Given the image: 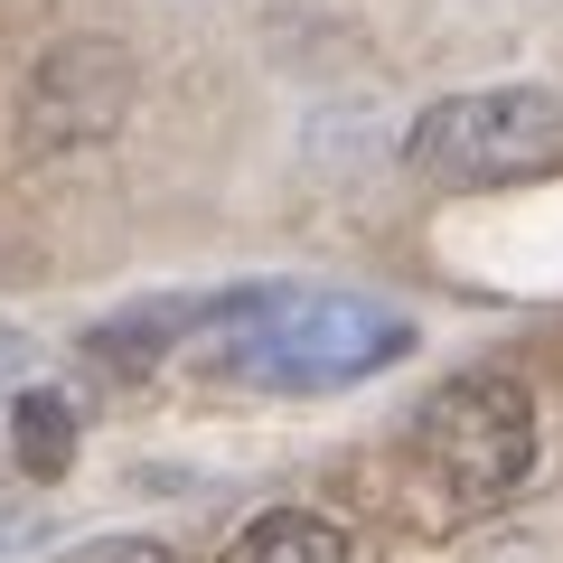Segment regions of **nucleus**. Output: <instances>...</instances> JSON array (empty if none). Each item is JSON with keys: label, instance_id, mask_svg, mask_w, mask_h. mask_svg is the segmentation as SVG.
I'll use <instances>...</instances> for the list:
<instances>
[{"label": "nucleus", "instance_id": "nucleus-1", "mask_svg": "<svg viewBox=\"0 0 563 563\" xmlns=\"http://www.w3.org/2000/svg\"><path fill=\"white\" fill-rule=\"evenodd\" d=\"M207 329V376L263 385V395H339V385L376 376L413 347V320L357 291H301V282H263V291H225L198 301Z\"/></svg>", "mask_w": 563, "mask_h": 563}, {"label": "nucleus", "instance_id": "nucleus-2", "mask_svg": "<svg viewBox=\"0 0 563 563\" xmlns=\"http://www.w3.org/2000/svg\"><path fill=\"white\" fill-rule=\"evenodd\" d=\"M413 461L422 479L442 488L451 507H498L526 488V470H536V395H526L517 376H498V366H479V376H451L442 395L413 413Z\"/></svg>", "mask_w": 563, "mask_h": 563}, {"label": "nucleus", "instance_id": "nucleus-3", "mask_svg": "<svg viewBox=\"0 0 563 563\" xmlns=\"http://www.w3.org/2000/svg\"><path fill=\"white\" fill-rule=\"evenodd\" d=\"M404 161L442 188H507L563 169V95L544 85H479V95H442L413 122Z\"/></svg>", "mask_w": 563, "mask_h": 563}, {"label": "nucleus", "instance_id": "nucleus-4", "mask_svg": "<svg viewBox=\"0 0 563 563\" xmlns=\"http://www.w3.org/2000/svg\"><path fill=\"white\" fill-rule=\"evenodd\" d=\"M225 563H347V526L320 507H273L225 544Z\"/></svg>", "mask_w": 563, "mask_h": 563}, {"label": "nucleus", "instance_id": "nucleus-5", "mask_svg": "<svg viewBox=\"0 0 563 563\" xmlns=\"http://www.w3.org/2000/svg\"><path fill=\"white\" fill-rule=\"evenodd\" d=\"M66 451H76V413H66V395H20V461L38 470V479H57Z\"/></svg>", "mask_w": 563, "mask_h": 563}, {"label": "nucleus", "instance_id": "nucleus-6", "mask_svg": "<svg viewBox=\"0 0 563 563\" xmlns=\"http://www.w3.org/2000/svg\"><path fill=\"white\" fill-rule=\"evenodd\" d=\"M76 563H169V544H151V536H103V544H85Z\"/></svg>", "mask_w": 563, "mask_h": 563}]
</instances>
